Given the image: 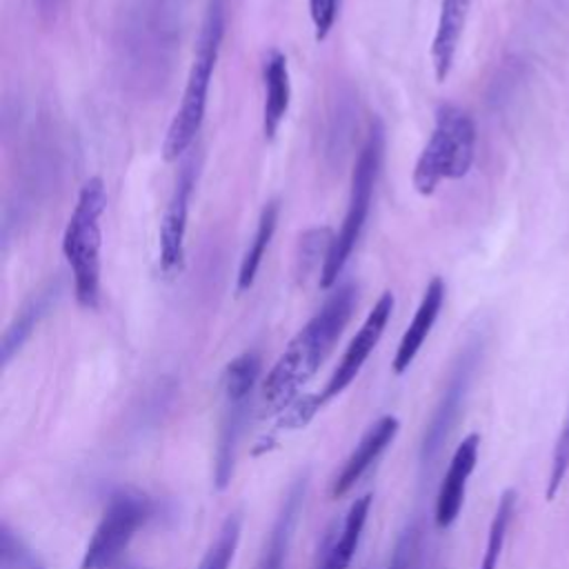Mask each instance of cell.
<instances>
[{
	"label": "cell",
	"instance_id": "obj_1",
	"mask_svg": "<svg viewBox=\"0 0 569 569\" xmlns=\"http://www.w3.org/2000/svg\"><path fill=\"white\" fill-rule=\"evenodd\" d=\"M356 298L358 291L353 282L340 284L311 316V320L291 338L262 380L260 393L264 407L271 411H284L298 398L300 389L316 376L322 360L347 327Z\"/></svg>",
	"mask_w": 569,
	"mask_h": 569
},
{
	"label": "cell",
	"instance_id": "obj_2",
	"mask_svg": "<svg viewBox=\"0 0 569 569\" xmlns=\"http://www.w3.org/2000/svg\"><path fill=\"white\" fill-rule=\"evenodd\" d=\"M224 36V0H209L207 13L200 27L196 53L182 91V100L171 118L167 136L162 140V158L167 162L178 160L193 144L207 109V96L211 87V76L220 53V42Z\"/></svg>",
	"mask_w": 569,
	"mask_h": 569
},
{
	"label": "cell",
	"instance_id": "obj_3",
	"mask_svg": "<svg viewBox=\"0 0 569 569\" xmlns=\"http://www.w3.org/2000/svg\"><path fill=\"white\" fill-rule=\"evenodd\" d=\"M107 207L102 178L84 180L78 191L73 211L62 233V253L73 276V293L82 309H98L100 305V218Z\"/></svg>",
	"mask_w": 569,
	"mask_h": 569
},
{
	"label": "cell",
	"instance_id": "obj_4",
	"mask_svg": "<svg viewBox=\"0 0 569 569\" xmlns=\"http://www.w3.org/2000/svg\"><path fill=\"white\" fill-rule=\"evenodd\" d=\"M476 158V122L456 107L440 104L427 144L422 147L411 182L420 196H431L442 180L465 178Z\"/></svg>",
	"mask_w": 569,
	"mask_h": 569
},
{
	"label": "cell",
	"instance_id": "obj_5",
	"mask_svg": "<svg viewBox=\"0 0 569 569\" xmlns=\"http://www.w3.org/2000/svg\"><path fill=\"white\" fill-rule=\"evenodd\" d=\"M385 158V127L376 118L369 124L367 138L358 151L353 171H351V189H349V204L347 213L342 218V224L338 233L331 240L329 253L320 267V287L331 289L338 282V276L342 273L356 242L360 240V233L365 229L369 207H371V196L376 189V180L382 167Z\"/></svg>",
	"mask_w": 569,
	"mask_h": 569
},
{
	"label": "cell",
	"instance_id": "obj_6",
	"mask_svg": "<svg viewBox=\"0 0 569 569\" xmlns=\"http://www.w3.org/2000/svg\"><path fill=\"white\" fill-rule=\"evenodd\" d=\"M151 513L153 502L147 496L138 491L113 493L87 542L80 569H113Z\"/></svg>",
	"mask_w": 569,
	"mask_h": 569
},
{
	"label": "cell",
	"instance_id": "obj_7",
	"mask_svg": "<svg viewBox=\"0 0 569 569\" xmlns=\"http://www.w3.org/2000/svg\"><path fill=\"white\" fill-rule=\"evenodd\" d=\"M480 358H482V340H480V336H476L456 356V360L451 365V371L447 376L445 389H442V393H440V398L433 407V413L429 418V425L425 429L422 445H420L422 465H429L438 458V453L442 451L449 433L453 431V427H456V422L462 413L465 400L469 396V389H471L476 369L480 365Z\"/></svg>",
	"mask_w": 569,
	"mask_h": 569
},
{
	"label": "cell",
	"instance_id": "obj_8",
	"mask_svg": "<svg viewBox=\"0 0 569 569\" xmlns=\"http://www.w3.org/2000/svg\"><path fill=\"white\" fill-rule=\"evenodd\" d=\"M198 176V162L191 156L173 184V191L169 196V202L164 207L160 231H158V256H160V271L164 276H173L184 264V236H187V220H189V207L191 196L196 187Z\"/></svg>",
	"mask_w": 569,
	"mask_h": 569
},
{
	"label": "cell",
	"instance_id": "obj_9",
	"mask_svg": "<svg viewBox=\"0 0 569 569\" xmlns=\"http://www.w3.org/2000/svg\"><path fill=\"white\" fill-rule=\"evenodd\" d=\"M393 305H396L393 293H391V291H385V293L376 300V305L369 309V313H367V318L362 320L360 329L356 331V336H353L351 342L347 345V349H345V353H342L338 367L333 369L331 378L327 380L325 389L320 391L322 405L329 402L331 398H336L338 393H342V391L356 380V376L360 373V369H362V365L367 362L369 353H371V351L376 349V345L380 342V338H382V333H385V329H387V322H389V318H391Z\"/></svg>",
	"mask_w": 569,
	"mask_h": 569
},
{
	"label": "cell",
	"instance_id": "obj_10",
	"mask_svg": "<svg viewBox=\"0 0 569 569\" xmlns=\"http://www.w3.org/2000/svg\"><path fill=\"white\" fill-rule=\"evenodd\" d=\"M478 449H480V436L469 433L453 451L451 462L445 471V478L440 482L438 496H436V509H433V520L440 529H447L456 522L462 500H465V489L467 480L476 469L478 462Z\"/></svg>",
	"mask_w": 569,
	"mask_h": 569
},
{
	"label": "cell",
	"instance_id": "obj_11",
	"mask_svg": "<svg viewBox=\"0 0 569 569\" xmlns=\"http://www.w3.org/2000/svg\"><path fill=\"white\" fill-rule=\"evenodd\" d=\"M398 418L396 416H382L378 418L367 433L360 438V442L356 445V449L349 453V458L345 460L342 469L338 471V476L333 478L331 485V496L340 498L345 496L362 476L365 471L378 460V456L391 445V440L398 433Z\"/></svg>",
	"mask_w": 569,
	"mask_h": 569
},
{
	"label": "cell",
	"instance_id": "obj_12",
	"mask_svg": "<svg viewBox=\"0 0 569 569\" xmlns=\"http://www.w3.org/2000/svg\"><path fill=\"white\" fill-rule=\"evenodd\" d=\"M445 293H447V284L440 276H433L420 298V305L409 322V327L405 329L402 338H400V345L396 349V356H393V373H405L411 362L416 360L420 347L425 345L427 336L431 333L438 316H440V309L445 305Z\"/></svg>",
	"mask_w": 569,
	"mask_h": 569
},
{
	"label": "cell",
	"instance_id": "obj_13",
	"mask_svg": "<svg viewBox=\"0 0 569 569\" xmlns=\"http://www.w3.org/2000/svg\"><path fill=\"white\" fill-rule=\"evenodd\" d=\"M60 293H62V280L56 276L47 284H42L20 307V311L13 316V320L9 322V327H7L4 336H2V345H0L2 367H7L11 362V358L22 349V345L29 340V336L40 325V320L56 307Z\"/></svg>",
	"mask_w": 569,
	"mask_h": 569
},
{
	"label": "cell",
	"instance_id": "obj_14",
	"mask_svg": "<svg viewBox=\"0 0 569 569\" xmlns=\"http://www.w3.org/2000/svg\"><path fill=\"white\" fill-rule=\"evenodd\" d=\"M307 480L309 476H300L287 491L280 511L273 520V527L269 531V538L264 542V549L260 553V560L256 565V569H284L287 562V553L291 547V538H293V529L298 525L300 518V507L305 502V493H307Z\"/></svg>",
	"mask_w": 569,
	"mask_h": 569
},
{
	"label": "cell",
	"instance_id": "obj_15",
	"mask_svg": "<svg viewBox=\"0 0 569 569\" xmlns=\"http://www.w3.org/2000/svg\"><path fill=\"white\" fill-rule=\"evenodd\" d=\"M262 84H264V102H262V133L264 140H273L291 102V80L287 56L278 49H271L262 62Z\"/></svg>",
	"mask_w": 569,
	"mask_h": 569
},
{
	"label": "cell",
	"instance_id": "obj_16",
	"mask_svg": "<svg viewBox=\"0 0 569 569\" xmlns=\"http://www.w3.org/2000/svg\"><path fill=\"white\" fill-rule=\"evenodd\" d=\"M471 0H442L431 40V64L438 82H445L451 73L456 51L467 24Z\"/></svg>",
	"mask_w": 569,
	"mask_h": 569
},
{
	"label": "cell",
	"instance_id": "obj_17",
	"mask_svg": "<svg viewBox=\"0 0 569 569\" xmlns=\"http://www.w3.org/2000/svg\"><path fill=\"white\" fill-rule=\"evenodd\" d=\"M369 507H371V493H365L351 502L345 516L342 529L338 533L327 531V538L322 542V558L316 569H349L369 516Z\"/></svg>",
	"mask_w": 569,
	"mask_h": 569
},
{
	"label": "cell",
	"instance_id": "obj_18",
	"mask_svg": "<svg viewBox=\"0 0 569 569\" xmlns=\"http://www.w3.org/2000/svg\"><path fill=\"white\" fill-rule=\"evenodd\" d=\"M278 213H280V204L278 200H271L262 207L260 211V218H258V224H256V231H253V238L249 240L242 258H240V267H238V280H236V289L238 293L251 289L256 276H258V269H260V262L264 258V251L273 238V231H276V224H278Z\"/></svg>",
	"mask_w": 569,
	"mask_h": 569
},
{
	"label": "cell",
	"instance_id": "obj_19",
	"mask_svg": "<svg viewBox=\"0 0 569 569\" xmlns=\"http://www.w3.org/2000/svg\"><path fill=\"white\" fill-rule=\"evenodd\" d=\"M249 402H227V411L222 418V427H220V438H218V449H216V487L224 489L231 480L233 473V460H236V451H238V442L247 422V413H249Z\"/></svg>",
	"mask_w": 569,
	"mask_h": 569
},
{
	"label": "cell",
	"instance_id": "obj_20",
	"mask_svg": "<svg viewBox=\"0 0 569 569\" xmlns=\"http://www.w3.org/2000/svg\"><path fill=\"white\" fill-rule=\"evenodd\" d=\"M260 378V356L244 351L236 356L222 373V391L227 402H249L253 387Z\"/></svg>",
	"mask_w": 569,
	"mask_h": 569
},
{
	"label": "cell",
	"instance_id": "obj_21",
	"mask_svg": "<svg viewBox=\"0 0 569 569\" xmlns=\"http://www.w3.org/2000/svg\"><path fill=\"white\" fill-rule=\"evenodd\" d=\"M513 509H516V493L509 489L502 493V498L496 507V513H493V520H491V527L487 533V547H485L480 569L498 567V558H500V551H502V545H505L511 518H513Z\"/></svg>",
	"mask_w": 569,
	"mask_h": 569
},
{
	"label": "cell",
	"instance_id": "obj_22",
	"mask_svg": "<svg viewBox=\"0 0 569 569\" xmlns=\"http://www.w3.org/2000/svg\"><path fill=\"white\" fill-rule=\"evenodd\" d=\"M240 529H242L240 513H229L198 569H229V562L233 560V553L240 542Z\"/></svg>",
	"mask_w": 569,
	"mask_h": 569
},
{
	"label": "cell",
	"instance_id": "obj_23",
	"mask_svg": "<svg viewBox=\"0 0 569 569\" xmlns=\"http://www.w3.org/2000/svg\"><path fill=\"white\" fill-rule=\"evenodd\" d=\"M0 569H44L40 558L7 527H0Z\"/></svg>",
	"mask_w": 569,
	"mask_h": 569
},
{
	"label": "cell",
	"instance_id": "obj_24",
	"mask_svg": "<svg viewBox=\"0 0 569 569\" xmlns=\"http://www.w3.org/2000/svg\"><path fill=\"white\" fill-rule=\"evenodd\" d=\"M420 542H422V531L416 525H409L396 540L389 569L420 567Z\"/></svg>",
	"mask_w": 569,
	"mask_h": 569
},
{
	"label": "cell",
	"instance_id": "obj_25",
	"mask_svg": "<svg viewBox=\"0 0 569 569\" xmlns=\"http://www.w3.org/2000/svg\"><path fill=\"white\" fill-rule=\"evenodd\" d=\"M567 473H569V411H567L565 425L560 429V436H558L553 453H551V469H549V482H547V498L549 500L558 493Z\"/></svg>",
	"mask_w": 569,
	"mask_h": 569
},
{
	"label": "cell",
	"instance_id": "obj_26",
	"mask_svg": "<svg viewBox=\"0 0 569 569\" xmlns=\"http://www.w3.org/2000/svg\"><path fill=\"white\" fill-rule=\"evenodd\" d=\"M322 407V400H320V393H309V396H298L282 413L278 427L280 429H298V427H305L313 416L316 411Z\"/></svg>",
	"mask_w": 569,
	"mask_h": 569
},
{
	"label": "cell",
	"instance_id": "obj_27",
	"mask_svg": "<svg viewBox=\"0 0 569 569\" xmlns=\"http://www.w3.org/2000/svg\"><path fill=\"white\" fill-rule=\"evenodd\" d=\"M338 2L340 0H309V16L313 22V36L318 42H322L331 31L338 13Z\"/></svg>",
	"mask_w": 569,
	"mask_h": 569
},
{
	"label": "cell",
	"instance_id": "obj_28",
	"mask_svg": "<svg viewBox=\"0 0 569 569\" xmlns=\"http://www.w3.org/2000/svg\"><path fill=\"white\" fill-rule=\"evenodd\" d=\"M113 569H133V567H118V565H116Z\"/></svg>",
	"mask_w": 569,
	"mask_h": 569
}]
</instances>
